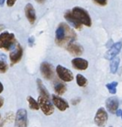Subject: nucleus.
I'll return each mask as SVG.
<instances>
[{
	"label": "nucleus",
	"mask_w": 122,
	"mask_h": 127,
	"mask_svg": "<svg viewBox=\"0 0 122 127\" xmlns=\"http://www.w3.org/2000/svg\"><path fill=\"white\" fill-rule=\"evenodd\" d=\"M27 101H28L29 107H30L32 110H35V111H37V110L39 109V103H38V101H36L32 97L29 96V97H27Z\"/></svg>",
	"instance_id": "nucleus-20"
},
{
	"label": "nucleus",
	"mask_w": 122,
	"mask_h": 127,
	"mask_svg": "<svg viewBox=\"0 0 122 127\" xmlns=\"http://www.w3.org/2000/svg\"><path fill=\"white\" fill-rule=\"evenodd\" d=\"M72 64L73 68L80 71H85L88 68V62L87 60L80 58H75L72 60Z\"/></svg>",
	"instance_id": "nucleus-11"
},
{
	"label": "nucleus",
	"mask_w": 122,
	"mask_h": 127,
	"mask_svg": "<svg viewBox=\"0 0 122 127\" xmlns=\"http://www.w3.org/2000/svg\"><path fill=\"white\" fill-rule=\"evenodd\" d=\"M120 116H121V118H122V111H121V115H120Z\"/></svg>",
	"instance_id": "nucleus-34"
},
{
	"label": "nucleus",
	"mask_w": 122,
	"mask_h": 127,
	"mask_svg": "<svg viewBox=\"0 0 122 127\" xmlns=\"http://www.w3.org/2000/svg\"><path fill=\"white\" fill-rule=\"evenodd\" d=\"M110 127H112V126H110Z\"/></svg>",
	"instance_id": "nucleus-35"
},
{
	"label": "nucleus",
	"mask_w": 122,
	"mask_h": 127,
	"mask_svg": "<svg viewBox=\"0 0 122 127\" xmlns=\"http://www.w3.org/2000/svg\"><path fill=\"white\" fill-rule=\"evenodd\" d=\"M108 119V115L104 108H99L94 117V122L99 127H104Z\"/></svg>",
	"instance_id": "nucleus-7"
},
{
	"label": "nucleus",
	"mask_w": 122,
	"mask_h": 127,
	"mask_svg": "<svg viewBox=\"0 0 122 127\" xmlns=\"http://www.w3.org/2000/svg\"><path fill=\"white\" fill-rule=\"evenodd\" d=\"M80 102V98L73 99V100H72V104H73V105H77V104H78Z\"/></svg>",
	"instance_id": "nucleus-26"
},
{
	"label": "nucleus",
	"mask_w": 122,
	"mask_h": 127,
	"mask_svg": "<svg viewBox=\"0 0 122 127\" xmlns=\"http://www.w3.org/2000/svg\"><path fill=\"white\" fill-rule=\"evenodd\" d=\"M67 51L71 53L73 56L79 57L83 53V47L78 43L72 42L67 45Z\"/></svg>",
	"instance_id": "nucleus-12"
},
{
	"label": "nucleus",
	"mask_w": 122,
	"mask_h": 127,
	"mask_svg": "<svg viewBox=\"0 0 122 127\" xmlns=\"http://www.w3.org/2000/svg\"><path fill=\"white\" fill-rule=\"evenodd\" d=\"M76 81L79 86L80 87H85L87 85V79L81 74H78L76 76Z\"/></svg>",
	"instance_id": "nucleus-21"
},
{
	"label": "nucleus",
	"mask_w": 122,
	"mask_h": 127,
	"mask_svg": "<svg viewBox=\"0 0 122 127\" xmlns=\"http://www.w3.org/2000/svg\"><path fill=\"white\" fill-rule=\"evenodd\" d=\"M25 12L28 21L31 25H33L36 21V11L32 4H27L25 7Z\"/></svg>",
	"instance_id": "nucleus-13"
},
{
	"label": "nucleus",
	"mask_w": 122,
	"mask_h": 127,
	"mask_svg": "<svg viewBox=\"0 0 122 127\" xmlns=\"http://www.w3.org/2000/svg\"><path fill=\"white\" fill-rule=\"evenodd\" d=\"M4 1H5V0H0V6H3V5H4Z\"/></svg>",
	"instance_id": "nucleus-31"
},
{
	"label": "nucleus",
	"mask_w": 122,
	"mask_h": 127,
	"mask_svg": "<svg viewBox=\"0 0 122 127\" xmlns=\"http://www.w3.org/2000/svg\"><path fill=\"white\" fill-rule=\"evenodd\" d=\"M35 1L37 3H39V4H44L45 2V0H35Z\"/></svg>",
	"instance_id": "nucleus-30"
},
{
	"label": "nucleus",
	"mask_w": 122,
	"mask_h": 127,
	"mask_svg": "<svg viewBox=\"0 0 122 127\" xmlns=\"http://www.w3.org/2000/svg\"><path fill=\"white\" fill-rule=\"evenodd\" d=\"M121 111H120V110H118V111H116V112H117V115H118V116H120V115H121Z\"/></svg>",
	"instance_id": "nucleus-32"
},
{
	"label": "nucleus",
	"mask_w": 122,
	"mask_h": 127,
	"mask_svg": "<svg viewBox=\"0 0 122 127\" xmlns=\"http://www.w3.org/2000/svg\"><path fill=\"white\" fill-rule=\"evenodd\" d=\"M38 103H39V108L43 111L44 115L50 116L54 112V106L51 104V102L49 100V98L43 96H39L38 98Z\"/></svg>",
	"instance_id": "nucleus-4"
},
{
	"label": "nucleus",
	"mask_w": 122,
	"mask_h": 127,
	"mask_svg": "<svg viewBox=\"0 0 122 127\" xmlns=\"http://www.w3.org/2000/svg\"><path fill=\"white\" fill-rule=\"evenodd\" d=\"M72 13L83 25H85V26L88 27H90L92 25V19H91L90 16H89L88 12L85 9L77 6V7L73 8V11H72Z\"/></svg>",
	"instance_id": "nucleus-3"
},
{
	"label": "nucleus",
	"mask_w": 122,
	"mask_h": 127,
	"mask_svg": "<svg viewBox=\"0 0 122 127\" xmlns=\"http://www.w3.org/2000/svg\"><path fill=\"white\" fill-rule=\"evenodd\" d=\"M117 85H118L117 82H112V83H109L106 85V88L108 89V91H109V92L111 94H115L116 93Z\"/></svg>",
	"instance_id": "nucleus-22"
},
{
	"label": "nucleus",
	"mask_w": 122,
	"mask_h": 127,
	"mask_svg": "<svg viewBox=\"0 0 122 127\" xmlns=\"http://www.w3.org/2000/svg\"><path fill=\"white\" fill-rule=\"evenodd\" d=\"M34 42V38L33 37H30V38H29V43H30V46H32V43Z\"/></svg>",
	"instance_id": "nucleus-28"
},
{
	"label": "nucleus",
	"mask_w": 122,
	"mask_h": 127,
	"mask_svg": "<svg viewBox=\"0 0 122 127\" xmlns=\"http://www.w3.org/2000/svg\"><path fill=\"white\" fill-rule=\"evenodd\" d=\"M22 57H23V48L20 44H18L14 51H12L10 54V60L12 65L18 64V62L21 60Z\"/></svg>",
	"instance_id": "nucleus-9"
},
{
	"label": "nucleus",
	"mask_w": 122,
	"mask_h": 127,
	"mask_svg": "<svg viewBox=\"0 0 122 127\" xmlns=\"http://www.w3.org/2000/svg\"><path fill=\"white\" fill-rule=\"evenodd\" d=\"M92 1L99 6H105L107 4V0H92Z\"/></svg>",
	"instance_id": "nucleus-24"
},
{
	"label": "nucleus",
	"mask_w": 122,
	"mask_h": 127,
	"mask_svg": "<svg viewBox=\"0 0 122 127\" xmlns=\"http://www.w3.org/2000/svg\"><path fill=\"white\" fill-rule=\"evenodd\" d=\"M57 74L58 78L64 82H71L73 80V74L70 70L62 65H58L56 68Z\"/></svg>",
	"instance_id": "nucleus-5"
},
{
	"label": "nucleus",
	"mask_w": 122,
	"mask_h": 127,
	"mask_svg": "<svg viewBox=\"0 0 122 127\" xmlns=\"http://www.w3.org/2000/svg\"><path fill=\"white\" fill-rule=\"evenodd\" d=\"M54 91L58 95H63L66 92V85L65 84L58 83L54 86Z\"/></svg>",
	"instance_id": "nucleus-19"
},
{
	"label": "nucleus",
	"mask_w": 122,
	"mask_h": 127,
	"mask_svg": "<svg viewBox=\"0 0 122 127\" xmlns=\"http://www.w3.org/2000/svg\"><path fill=\"white\" fill-rule=\"evenodd\" d=\"M3 104H4V98L2 97H0V108L2 107Z\"/></svg>",
	"instance_id": "nucleus-27"
},
{
	"label": "nucleus",
	"mask_w": 122,
	"mask_h": 127,
	"mask_svg": "<svg viewBox=\"0 0 122 127\" xmlns=\"http://www.w3.org/2000/svg\"><path fill=\"white\" fill-rule=\"evenodd\" d=\"M37 86H38V90L39 92V96H43V97H45L47 98H49L50 95L49 92H48L47 89L45 88V86L44 85L43 82L40 79H37Z\"/></svg>",
	"instance_id": "nucleus-17"
},
{
	"label": "nucleus",
	"mask_w": 122,
	"mask_h": 127,
	"mask_svg": "<svg viewBox=\"0 0 122 127\" xmlns=\"http://www.w3.org/2000/svg\"><path fill=\"white\" fill-rule=\"evenodd\" d=\"M75 39L76 34L66 24L62 23L58 25L55 34V41L58 45L64 46L65 44H69Z\"/></svg>",
	"instance_id": "nucleus-1"
},
{
	"label": "nucleus",
	"mask_w": 122,
	"mask_h": 127,
	"mask_svg": "<svg viewBox=\"0 0 122 127\" xmlns=\"http://www.w3.org/2000/svg\"><path fill=\"white\" fill-rule=\"evenodd\" d=\"M4 28V25H0V32H1V31H2Z\"/></svg>",
	"instance_id": "nucleus-33"
},
{
	"label": "nucleus",
	"mask_w": 122,
	"mask_h": 127,
	"mask_svg": "<svg viewBox=\"0 0 122 127\" xmlns=\"http://www.w3.org/2000/svg\"><path fill=\"white\" fill-rule=\"evenodd\" d=\"M8 69V65L4 61V60H0V72L1 73H4L7 71Z\"/></svg>",
	"instance_id": "nucleus-23"
},
{
	"label": "nucleus",
	"mask_w": 122,
	"mask_h": 127,
	"mask_svg": "<svg viewBox=\"0 0 122 127\" xmlns=\"http://www.w3.org/2000/svg\"><path fill=\"white\" fill-rule=\"evenodd\" d=\"M52 102H53V104H54V105L61 111H66V110L69 107L68 103L66 102L65 99L58 97V96H56V95L52 96Z\"/></svg>",
	"instance_id": "nucleus-15"
},
{
	"label": "nucleus",
	"mask_w": 122,
	"mask_h": 127,
	"mask_svg": "<svg viewBox=\"0 0 122 127\" xmlns=\"http://www.w3.org/2000/svg\"><path fill=\"white\" fill-rule=\"evenodd\" d=\"M120 65V58L119 57H115L113 59H111V64H110V69H111L112 73H116L117 70Z\"/></svg>",
	"instance_id": "nucleus-18"
},
{
	"label": "nucleus",
	"mask_w": 122,
	"mask_h": 127,
	"mask_svg": "<svg viewBox=\"0 0 122 127\" xmlns=\"http://www.w3.org/2000/svg\"><path fill=\"white\" fill-rule=\"evenodd\" d=\"M106 109H107V111H109V112L115 113L118 111V107H119L118 98L115 97H112L107 98L106 101Z\"/></svg>",
	"instance_id": "nucleus-14"
},
{
	"label": "nucleus",
	"mask_w": 122,
	"mask_h": 127,
	"mask_svg": "<svg viewBox=\"0 0 122 127\" xmlns=\"http://www.w3.org/2000/svg\"><path fill=\"white\" fill-rule=\"evenodd\" d=\"M121 47H122L121 42H118V43H116V44H114L110 48L109 51L106 52V58H107V59H113V58H115V57L120 53V50H121Z\"/></svg>",
	"instance_id": "nucleus-16"
},
{
	"label": "nucleus",
	"mask_w": 122,
	"mask_h": 127,
	"mask_svg": "<svg viewBox=\"0 0 122 127\" xmlns=\"http://www.w3.org/2000/svg\"><path fill=\"white\" fill-rule=\"evenodd\" d=\"M65 19L74 29H77V30H80V31L82 29V25H83L73 16V14L72 13V11H67L65 13Z\"/></svg>",
	"instance_id": "nucleus-10"
},
{
	"label": "nucleus",
	"mask_w": 122,
	"mask_h": 127,
	"mask_svg": "<svg viewBox=\"0 0 122 127\" xmlns=\"http://www.w3.org/2000/svg\"><path fill=\"white\" fill-rule=\"evenodd\" d=\"M16 1L17 0H7L6 3H7V5L9 6V7H12L15 4V3H16Z\"/></svg>",
	"instance_id": "nucleus-25"
},
{
	"label": "nucleus",
	"mask_w": 122,
	"mask_h": 127,
	"mask_svg": "<svg viewBox=\"0 0 122 127\" xmlns=\"http://www.w3.org/2000/svg\"><path fill=\"white\" fill-rule=\"evenodd\" d=\"M15 127H27V111L25 109H19L16 113Z\"/></svg>",
	"instance_id": "nucleus-6"
},
{
	"label": "nucleus",
	"mask_w": 122,
	"mask_h": 127,
	"mask_svg": "<svg viewBox=\"0 0 122 127\" xmlns=\"http://www.w3.org/2000/svg\"><path fill=\"white\" fill-rule=\"evenodd\" d=\"M17 41L13 33L4 32L0 34V49L10 51L16 44Z\"/></svg>",
	"instance_id": "nucleus-2"
},
{
	"label": "nucleus",
	"mask_w": 122,
	"mask_h": 127,
	"mask_svg": "<svg viewBox=\"0 0 122 127\" xmlns=\"http://www.w3.org/2000/svg\"><path fill=\"white\" fill-rule=\"evenodd\" d=\"M4 91V86H3L2 83L0 82V93H2V92Z\"/></svg>",
	"instance_id": "nucleus-29"
},
{
	"label": "nucleus",
	"mask_w": 122,
	"mask_h": 127,
	"mask_svg": "<svg viewBox=\"0 0 122 127\" xmlns=\"http://www.w3.org/2000/svg\"><path fill=\"white\" fill-rule=\"evenodd\" d=\"M40 71L45 79H51L54 77V68L48 62H44L40 65Z\"/></svg>",
	"instance_id": "nucleus-8"
}]
</instances>
